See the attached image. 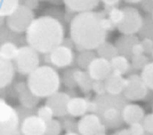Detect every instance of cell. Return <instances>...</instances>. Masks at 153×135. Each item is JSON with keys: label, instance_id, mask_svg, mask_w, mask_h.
Here are the masks:
<instances>
[{"label": "cell", "instance_id": "cell-1", "mask_svg": "<svg viewBox=\"0 0 153 135\" xmlns=\"http://www.w3.org/2000/svg\"><path fill=\"white\" fill-rule=\"evenodd\" d=\"M64 26L58 19L51 15L34 17L25 31L27 45L40 54L51 53L64 40Z\"/></svg>", "mask_w": 153, "mask_h": 135}, {"label": "cell", "instance_id": "cell-2", "mask_svg": "<svg viewBox=\"0 0 153 135\" xmlns=\"http://www.w3.org/2000/svg\"><path fill=\"white\" fill-rule=\"evenodd\" d=\"M102 13L81 12L70 21V38L80 51H94L106 39V31L101 25Z\"/></svg>", "mask_w": 153, "mask_h": 135}, {"label": "cell", "instance_id": "cell-3", "mask_svg": "<svg viewBox=\"0 0 153 135\" xmlns=\"http://www.w3.org/2000/svg\"><path fill=\"white\" fill-rule=\"evenodd\" d=\"M27 88L39 98H47L58 92L61 77L58 72L49 65H39L27 75Z\"/></svg>", "mask_w": 153, "mask_h": 135}, {"label": "cell", "instance_id": "cell-4", "mask_svg": "<svg viewBox=\"0 0 153 135\" xmlns=\"http://www.w3.org/2000/svg\"><path fill=\"white\" fill-rule=\"evenodd\" d=\"M12 62L15 71H17L19 75L27 76L40 65V56L36 49L29 45H24L19 47V51Z\"/></svg>", "mask_w": 153, "mask_h": 135}, {"label": "cell", "instance_id": "cell-5", "mask_svg": "<svg viewBox=\"0 0 153 135\" xmlns=\"http://www.w3.org/2000/svg\"><path fill=\"white\" fill-rule=\"evenodd\" d=\"M19 112L0 97V135H16L19 128Z\"/></svg>", "mask_w": 153, "mask_h": 135}, {"label": "cell", "instance_id": "cell-6", "mask_svg": "<svg viewBox=\"0 0 153 135\" xmlns=\"http://www.w3.org/2000/svg\"><path fill=\"white\" fill-rule=\"evenodd\" d=\"M33 19H34L33 10L23 5H19L12 15L7 16L5 24L10 31L21 34L25 32Z\"/></svg>", "mask_w": 153, "mask_h": 135}, {"label": "cell", "instance_id": "cell-7", "mask_svg": "<svg viewBox=\"0 0 153 135\" xmlns=\"http://www.w3.org/2000/svg\"><path fill=\"white\" fill-rule=\"evenodd\" d=\"M123 14L125 16L122 22L117 26L120 33L126 36H134L135 33L140 32L144 23V19L140 12L134 7H125Z\"/></svg>", "mask_w": 153, "mask_h": 135}, {"label": "cell", "instance_id": "cell-8", "mask_svg": "<svg viewBox=\"0 0 153 135\" xmlns=\"http://www.w3.org/2000/svg\"><path fill=\"white\" fill-rule=\"evenodd\" d=\"M123 95L130 101H140L144 100L147 95V87L140 79V76L131 75L125 81Z\"/></svg>", "mask_w": 153, "mask_h": 135}, {"label": "cell", "instance_id": "cell-9", "mask_svg": "<svg viewBox=\"0 0 153 135\" xmlns=\"http://www.w3.org/2000/svg\"><path fill=\"white\" fill-rule=\"evenodd\" d=\"M47 56L49 62L56 68H66L72 64L74 60V54L72 48L63 44L56 46L51 53L47 54Z\"/></svg>", "mask_w": 153, "mask_h": 135}, {"label": "cell", "instance_id": "cell-10", "mask_svg": "<svg viewBox=\"0 0 153 135\" xmlns=\"http://www.w3.org/2000/svg\"><path fill=\"white\" fill-rule=\"evenodd\" d=\"M76 128L80 135H96L105 131L100 117L95 113L83 115L76 124Z\"/></svg>", "mask_w": 153, "mask_h": 135}, {"label": "cell", "instance_id": "cell-11", "mask_svg": "<svg viewBox=\"0 0 153 135\" xmlns=\"http://www.w3.org/2000/svg\"><path fill=\"white\" fill-rule=\"evenodd\" d=\"M87 73L93 80H104L112 72L110 60L104 57H95L87 68Z\"/></svg>", "mask_w": 153, "mask_h": 135}, {"label": "cell", "instance_id": "cell-12", "mask_svg": "<svg viewBox=\"0 0 153 135\" xmlns=\"http://www.w3.org/2000/svg\"><path fill=\"white\" fill-rule=\"evenodd\" d=\"M22 135H45L46 122L37 115H29L19 122Z\"/></svg>", "mask_w": 153, "mask_h": 135}, {"label": "cell", "instance_id": "cell-13", "mask_svg": "<svg viewBox=\"0 0 153 135\" xmlns=\"http://www.w3.org/2000/svg\"><path fill=\"white\" fill-rule=\"evenodd\" d=\"M70 96L66 93L62 92H56L53 95L47 97L46 104L53 110V113L55 117H64L68 115L66 111V105Z\"/></svg>", "mask_w": 153, "mask_h": 135}, {"label": "cell", "instance_id": "cell-14", "mask_svg": "<svg viewBox=\"0 0 153 135\" xmlns=\"http://www.w3.org/2000/svg\"><path fill=\"white\" fill-rule=\"evenodd\" d=\"M144 116H145L144 109L138 104H133V103L125 105L121 112V119L128 125L134 122H142Z\"/></svg>", "mask_w": 153, "mask_h": 135}, {"label": "cell", "instance_id": "cell-15", "mask_svg": "<svg viewBox=\"0 0 153 135\" xmlns=\"http://www.w3.org/2000/svg\"><path fill=\"white\" fill-rule=\"evenodd\" d=\"M104 86H105V92H108L110 95H119L122 93L125 88V81L126 79L122 77L121 75L111 72L104 80Z\"/></svg>", "mask_w": 153, "mask_h": 135}, {"label": "cell", "instance_id": "cell-16", "mask_svg": "<svg viewBox=\"0 0 153 135\" xmlns=\"http://www.w3.org/2000/svg\"><path fill=\"white\" fill-rule=\"evenodd\" d=\"M15 68L12 61L0 56V90L6 88L12 84L15 77Z\"/></svg>", "mask_w": 153, "mask_h": 135}, {"label": "cell", "instance_id": "cell-17", "mask_svg": "<svg viewBox=\"0 0 153 135\" xmlns=\"http://www.w3.org/2000/svg\"><path fill=\"white\" fill-rule=\"evenodd\" d=\"M63 4L73 13L90 12L96 9L100 5V0H62Z\"/></svg>", "mask_w": 153, "mask_h": 135}, {"label": "cell", "instance_id": "cell-18", "mask_svg": "<svg viewBox=\"0 0 153 135\" xmlns=\"http://www.w3.org/2000/svg\"><path fill=\"white\" fill-rule=\"evenodd\" d=\"M66 111L72 117H82L88 112V101L83 97H70Z\"/></svg>", "mask_w": 153, "mask_h": 135}, {"label": "cell", "instance_id": "cell-19", "mask_svg": "<svg viewBox=\"0 0 153 135\" xmlns=\"http://www.w3.org/2000/svg\"><path fill=\"white\" fill-rule=\"evenodd\" d=\"M110 63H111L112 72L119 73L121 76L127 73L130 69V63L125 55H115L110 60Z\"/></svg>", "mask_w": 153, "mask_h": 135}, {"label": "cell", "instance_id": "cell-20", "mask_svg": "<svg viewBox=\"0 0 153 135\" xmlns=\"http://www.w3.org/2000/svg\"><path fill=\"white\" fill-rule=\"evenodd\" d=\"M72 73H73V79L76 85H78L82 92H89L91 90V85L94 80L89 77L88 73L81 70H72Z\"/></svg>", "mask_w": 153, "mask_h": 135}, {"label": "cell", "instance_id": "cell-21", "mask_svg": "<svg viewBox=\"0 0 153 135\" xmlns=\"http://www.w3.org/2000/svg\"><path fill=\"white\" fill-rule=\"evenodd\" d=\"M17 96H19V103H21L22 107H24L25 109H32V108L37 107V104H38V102H39V97L36 96L27 87L24 88L22 92H19Z\"/></svg>", "mask_w": 153, "mask_h": 135}, {"label": "cell", "instance_id": "cell-22", "mask_svg": "<svg viewBox=\"0 0 153 135\" xmlns=\"http://www.w3.org/2000/svg\"><path fill=\"white\" fill-rule=\"evenodd\" d=\"M17 51H19V46L14 41L8 40L0 45V56L8 61H13Z\"/></svg>", "mask_w": 153, "mask_h": 135}, {"label": "cell", "instance_id": "cell-23", "mask_svg": "<svg viewBox=\"0 0 153 135\" xmlns=\"http://www.w3.org/2000/svg\"><path fill=\"white\" fill-rule=\"evenodd\" d=\"M19 6V0H0V16L5 17L12 15Z\"/></svg>", "mask_w": 153, "mask_h": 135}, {"label": "cell", "instance_id": "cell-24", "mask_svg": "<svg viewBox=\"0 0 153 135\" xmlns=\"http://www.w3.org/2000/svg\"><path fill=\"white\" fill-rule=\"evenodd\" d=\"M96 49H97V53H98V55L101 57L108 58V60H111L113 56L118 55L117 47L114 45H112V44H108L106 41H104L103 44H101Z\"/></svg>", "mask_w": 153, "mask_h": 135}, {"label": "cell", "instance_id": "cell-25", "mask_svg": "<svg viewBox=\"0 0 153 135\" xmlns=\"http://www.w3.org/2000/svg\"><path fill=\"white\" fill-rule=\"evenodd\" d=\"M103 118L106 122H113V126H118L120 122V112L117 107H108L103 111Z\"/></svg>", "mask_w": 153, "mask_h": 135}, {"label": "cell", "instance_id": "cell-26", "mask_svg": "<svg viewBox=\"0 0 153 135\" xmlns=\"http://www.w3.org/2000/svg\"><path fill=\"white\" fill-rule=\"evenodd\" d=\"M140 79L145 84L147 88L153 90V62H149L143 69H142V75Z\"/></svg>", "mask_w": 153, "mask_h": 135}, {"label": "cell", "instance_id": "cell-27", "mask_svg": "<svg viewBox=\"0 0 153 135\" xmlns=\"http://www.w3.org/2000/svg\"><path fill=\"white\" fill-rule=\"evenodd\" d=\"M95 53L93 51H89V49H83L81 51V53L78 55L76 57V63L80 68L82 69H87L89 63L95 58Z\"/></svg>", "mask_w": 153, "mask_h": 135}, {"label": "cell", "instance_id": "cell-28", "mask_svg": "<svg viewBox=\"0 0 153 135\" xmlns=\"http://www.w3.org/2000/svg\"><path fill=\"white\" fill-rule=\"evenodd\" d=\"M123 9H120L118 7H111L108 13V19L111 21V23L114 26H118L123 19Z\"/></svg>", "mask_w": 153, "mask_h": 135}, {"label": "cell", "instance_id": "cell-29", "mask_svg": "<svg viewBox=\"0 0 153 135\" xmlns=\"http://www.w3.org/2000/svg\"><path fill=\"white\" fill-rule=\"evenodd\" d=\"M62 132V124L57 119H51L46 122L45 135H59Z\"/></svg>", "mask_w": 153, "mask_h": 135}, {"label": "cell", "instance_id": "cell-30", "mask_svg": "<svg viewBox=\"0 0 153 135\" xmlns=\"http://www.w3.org/2000/svg\"><path fill=\"white\" fill-rule=\"evenodd\" d=\"M17 39H21L19 33H15L13 31H10L8 28H4V25L0 26V45L4 44L5 41H14L16 43Z\"/></svg>", "mask_w": 153, "mask_h": 135}, {"label": "cell", "instance_id": "cell-31", "mask_svg": "<svg viewBox=\"0 0 153 135\" xmlns=\"http://www.w3.org/2000/svg\"><path fill=\"white\" fill-rule=\"evenodd\" d=\"M37 116L39 118H41L44 122H48V120H51L53 119V117H54V113H53V110L47 105H42V107H40L38 110H37Z\"/></svg>", "mask_w": 153, "mask_h": 135}, {"label": "cell", "instance_id": "cell-32", "mask_svg": "<svg viewBox=\"0 0 153 135\" xmlns=\"http://www.w3.org/2000/svg\"><path fill=\"white\" fill-rule=\"evenodd\" d=\"M147 57L142 54V55H135L131 56V66L135 69H143L147 64Z\"/></svg>", "mask_w": 153, "mask_h": 135}, {"label": "cell", "instance_id": "cell-33", "mask_svg": "<svg viewBox=\"0 0 153 135\" xmlns=\"http://www.w3.org/2000/svg\"><path fill=\"white\" fill-rule=\"evenodd\" d=\"M142 122H143L142 125H143V127L145 129V132L150 133V134L153 133V112L150 113V115H147V116H144Z\"/></svg>", "mask_w": 153, "mask_h": 135}, {"label": "cell", "instance_id": "cell-34", "mask_svg": "<svg viewBox=\"0 0 153 135\" xmlns=\"http://www.w3.org/2000/svg\"><path fill=\"white\" fill-rule=\"evenodd\" d=\"M129 133L130 135H144L145 129L143 127L142 122H134V124H130Z\"/></svg>", "mask_w": 153, "mask_h": 135}, {"label": "cell", "instance_id": "cell-35", "mask_svg": "<svg viewBox=\"0 0 153 135\" xmlns=\"http://www.w3.org/2000/svg\"><path fill=\"white\" fill-rule=\"evenodd\" d=\"M91 90H94V92L98 95L104 94L105 93V86H104L103 80H94L93 85H91Z\"/></svg>", "mask_w": 153, "mask_h": 135}, {"label": "cell", "instance_id": "cell-36", "mask_svg": "<svg viewBox=\"0 0 153 135\" xmlns=\"http://www.w3.org/2000/svg\"><path fill=\"white\" fill-rule=\"evenodd\" d=\"M144 54V49H143V46L140 43H135L134 45L130 47V55L135 56V55H142Z\"/></svg>", "mask_w": 153, "mask_h": 135}, {"label": "cell", "instance_id": "cell-37", "mask_svg": "<svg viewBox=\"0 0 153 135\" xmlns=\"http://www.w3.org/2000/svg\"><path fill=\"white\" fill-rule=\"evenodd\" d=\"M142 46H143V49H144V53H147L150 54L151 51H153V40L150 38H144L143 41L140 43Z\"/></svg>", "mask_w": 153, "mask_h": 135}, {"label": "cell", "instance_id": "cell-38", "mask_svg": "<svg viewBox=\"0 0 153 135\" xmlns=\"http://www.w3.org/2000/svg\"><path fill=\"white\" fill-rule=\"evenodd\" d=\"M19 5L27 7L30 9H36L39 6V0H19Z\"/></svg>", "mask_w": 153, "mask_h": 135}, {"label": "cell", "instance_id": "cell-39", "mask_svg": "<svg viewBox=\"0 0 153 135\" xmlns=\"http://www.w3.org/2000/svg\"><path fill=\"white\" fill-rule=\"evenodd\" d=\"M101 25H102V28L104 29V31H111L113 28H114V25L111 23V21L108 19H106V17H104V16H102L101 17Z\"/></svg>", "mask_w": 153, "mask_h": 135}, {"label": "cell", "instance_id": "cell-40", "mask_svg": "<svg viewBox=\"0 0 153 135\" xmlns=\"http://www.w3.org/2000/svg\"><path fill=\"white\" fill-rule=\"evenodd\" d=\"M97 110H98V104H97V102H95V101L88 102V112L94 113V112H96Z\"/></svg>", "mask_w": 153, "mask_h": 135}, {"label": "cell", "instance_id": "cell-41", "mask_svg": "<svg viewBox=\"0 0 153 135\" xmlns=\"http://www.w3.org/2000/svg\"><path fill=\"white\" fill-rule=\"evenodd\" d=\"M100 1H102L106 7H114L120 2V0H100Z\"/></svg>", "mask_w": 153, "mask_h": 135}, {"label": "cell", "instance_id": "cell-42", "mask_svg": "<svg viewBox=\"0 0 153 135\" xmlns=\"http://www.w3.org/2000/svg\"><path fill=\"white\" fill-rule=\"evenodd\" d=\"M117 134L118 135H130V133H129V129H122V131H120V132H118Z\"/></svg>", "mask_w": 153, "mask_h": 135}, {"label": "cell", "instance_id": "cell-43", "mask_svg": "<svg viewBox=\"0 0 153 135\" xmlns=\"http://www.w3.org/2000/svg\"><path fill=\"white\" fill-rule=\"evenodd\" d=\"M128 4H138V2H142L143 0H125Z\"/></svg>", "mask_w": 153, "mask_h": 135}, {"label": "cell", "instance_id": "cell-44", "mask_svg": "<svg viewBox=\"0 0 153 135\" xmlns=\"http://www.w3.org/2000/svg\"><path fill=\"white\" fill-rule=\"evenodd\" d=\"M5 22H6V19L2 17V16H0V26L5 25Z\"/></svg>", "mask_w": 153, "mask_h": 135}, {"label": "cell", "instance_id": "cell-45", "mask_svg": "<svg viewBox=\"0 0 153 135\" xmlns=\"http://www.w3.org/2000/svg\"><path fill=\"white\" fill-rule=\"evenodd\" d=\"M64 135H79V134H76V133H74V132H68L66 134H64Z\"/></svg>", "mask_w": 153, "mask_h": 135}, {"label": "cell", "instance_id": "cell-46", "mask_svg": "<svg viewBox=\"0 0 153 135\" xmlns=\"http://www.w3.org/2000/svg\"><path fill=\"white\" fill-rule=\"evenodd\" d=\"M151 19H152V21H153V10H152V17H151Z\"/></svg>", "mask_w": 153, "mask_h": 135}, {"label": "cell", "instance_id": "cell-47", "mask_svg": "<svg viewBox=\"0 0 153 135\" xmlns=\"http://www.w3.org/2000/svg\"><path fill=\"white\" fill-rule=\"evenodd\" d=\"M112 135H118V134H117V133H115V134H112Z\"/></svg>", "mask_w": 153, "mask_h": 135}, {"label": "cell", "instance_id": "cell-48", "mask_svg": "<svg viewBox=\"0 0 153 135\" xmlns=\"http://www.w3.org/2000/svg\"><path fill=\"white\" fill-rule=\"evenodd\" d=\"M151 135H153V133H151Z\"/></svg>", "mask_w": 153, "mask_h": 135}, {"label": "cell", "instance_id": "cell-49", "mask_svg": "<svg viewBox=\"0 0 153 135\" xmlns=\"http://www.w3.org/2000/svg\"><path fill=\"white\" fill-rule=\"evenodd\" d=\"M152 109H153V107H152Z\"/></svg>", "mask_w": 153, "mask_h": 135}, {"label": "cell", "instance_id": "cell-50", "mask_svg": "<svg viewBox=\"0 0 153 135\" xmlns=\"http://www.w3.org/2000/svg\"><path fill=\"white\" fill-rule=\"evenodd\" d=\"M152 1H153V0H152Z\"/></svg>", "mask_w": 153, "mask_h": 135}]
</instances>
